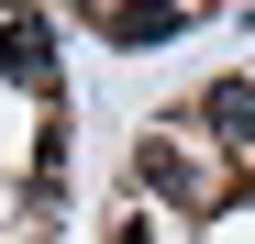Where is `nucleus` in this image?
I'll list each match as a JSON object with an SVG mask.
<instances>
[{
    "instance_id": "nucleus-1",
    "label": "nucleus",
    "mask_w": 255,
    "mask_h": 244,
    "mask_svg": "<svg viewBox=\"0 0 255 244\" xmlns=\"http://www.w3.org/2000/svg\"><path fill=\"white\" fill-rule=\"evenodd\" d=\"M200 122H211L222 144H255V89H244V78H222V89H200Z\"/></svg>"
},
{
    "instance_id": "nucleus-2",
    "label": "nucleus",
    "mask_w": 255,
    "mask_h": 244,
    "mask_svg": "<svg viewBox=\"0 0 255 244\" xmlns=\"http://www.w3.org/2000/svg\"><path fill=\"white\" fill-rule=\"evenodd\" d=\"M111 45H166V33H189V11H100Z\"/></svg>"
},
{
    "instance_id": "nucleus-3",
    "label": "nucleus",
    "mask_w": 255,
    "mask_h": 244,
    "mask_svg": "<svg viewBox=\"0 0 255 244\" xmlns=\"http://www.w3.org/2000/svg\"><path fill=\"white\" fill-rule=\"evenodd\" d=\"M0 67H11V78H33V89H45V33H33V22H0Z\"/></svg>"
},
{
    "instance_id": "nucleus-4",
    "label": "nucleus",
    "mask_w": 255,
    "mask_h": 244,
    "mask_svg": "<svg viewBox=\"0 0 255 244\" xmlns=\"http://www.w3.org/2000/svg\"><path fill=\"white\" fill-rule=\"evenodd\" d=\"M144 178H155L166 200H200V167H189V155H178V144H144Z\"/></svg>"
}]
</instances>
